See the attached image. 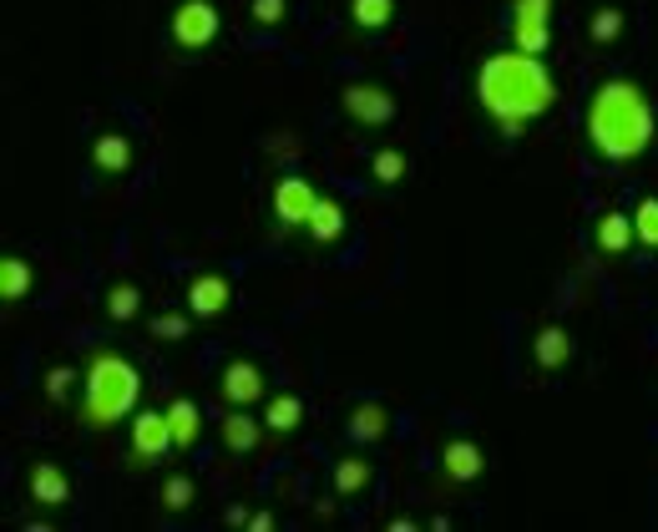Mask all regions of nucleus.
I'll return each instance as SVG.
<instances>
[{"mask_svg": "<svg viewBox=\"0 0 658 532\" xmlns=\"http://www.w3.org/2000/svg\"><path fill=\"white\" fill-rule=\"evenodd\" d=\"M477 102L502 127V137H522L526 122L557 102V82H552L547 61L532 51H491L477 66Z\"/></svg>", "mask_w": 658, "mask_h": 532, "instance_id": "nucleus-1", "label": "nucleus"}, {"mask_svg": "<svg viewBox=\"0 0 658 532\" xmlns=\"http://www.w3.org/2000/svg\"><path fill=\"white\" fill-rule=\"evenodd\" d=\"M587 143L608 163H634L654 143V102L638 82L613 76L587 102Z\"/></svg>", "mask_w": 658, "mask_h": 532, "instance_id": "nucleus-2", "label": "nucleus"}, {"mask_svg": "<svg viewBox=\"0 0 658 532\" xmlns=\"http://www.w3.org/2000/svg\"><path fill=\"white\" fill-rule=\"evenodd\" d=\"M137 396H143V375L127 355L102 351L92 355V365L82 371V411L86 426H117L137 411Z\"/></svg>", "mask_w": 658, "mask_h": 532, "instance_id": "nucleus-3", "label": "nucleus"}, {"mask_svg": "<svg viewBox=\"0 0 658 532\" xmlns=\"http://www.w3.org/2000/svg\"><path fill=\"white\" fill-rule=\"evenodd\" d=\"M552 6L557 0H512V46L516 51H542L552 46Z\"/></svg>", "mask_w": 658, "mask_h": 532, "instance_id": "nucleus-4", "label": "nucleus"}, {"mask_svg": "<svg viewBox=\"0 0 658 532\" xmlns=\"http://www.w3.org/2000/svg\"><path fill=\"white\" fill-rule=\"evenodd\" d=\"M218 6L213 0H182L178 11H173V41L182 51H203L218 41Z\"/></svg>", "mask_w": 658, "mask_h": 532, "instance_id": "nucleus-5", "label": "nucleus"}, {"mask_svg": "<svg viewBox=\"0 0 658 532\" xmlns=\"http://www.w3.org/2000/svg\"><path fill=\"white\" fill-rule=\"evenodd\" d=\"M173 447H178V441H173L168 406H163V411H132V467H147V461L168 457Z\"/></svg>", "mask_w": 658, "mask_h": 532, "instance_id": "nucleus-6", "label": "nucleus"}, {"mask_svg": "<svg viewBox=\"0 0 658 532\" xmlns=\"http://www.w3.org/2000/svg\"><path fill=\"white\" fill-rule=\"evenodd\" d=\"M340 107H345V117L359 122V127H385V122L395 117L390 86H380V82H349L345 97H340Z\"/></svg>", "mask_w": 658, "mask_h": 532, "instance_id": "nucleus-7", "label": "nucleus"}, {"mask_svg": "<svg viewBox=\"0 0 658 532\" xmlns=\"http://www.w3.org/2000/svg\"><path fill=\"white\" fill-rule=\"evenodd\" d=\"M314 204H320V194H314L310 178H279V188H274V218H279V223L304 229L310 213H314Z\"/></svg>", "mask_w": 658, "mask_h": 532, "instance_id": "nucleus-8", "label": "nucleus"}, {"mask_svg": "<svg viewBox=\"0 0 658 532\" xmlns=\"http://www.w3.org/2000/svg\"><path fill=\"white\" fill-rule=\"evenodd\" d=\"M228 304H233V284H228L223 274H198V279H188V310H192L198 320L223 315Z\"/></svg>", "mask_w": 658, "mask_h": 532, "instance_id": "nucleus-9", "label": "nucleus"}, {"mask_svg": "<svg viewBox=\"0 0 658 532\" xmlns=\"http://www.w3.org/2000/svg\"><path fill=\"white\" fill-rule=\"evenodd\" d=\"M218 386H223L228 406H253V400H263V390H269V386H263V371L253 361H228Z\"/></svg>", "mask_w": 658, "mask_h": 532, "instance_id": "nucleus-10", "label": "nucleus"}, {"mask_svg": "<svg viewBox=\"0 0 658 532\" xmlns=\"http://www.w3.org/2000/svg\"><path fill=\"white\" fill-rule=\"evenodd\" d=\"M441 472L451 477V482H477V477L487 472V451H481L477 441H467V436H456V441L441 447Z\"/></svg>", "mask_w": 658, "mask_h": 532, "instance_id": "nucleus-11", "label": "nucleus"}, {"mask_svg": "<svg viewBox=\"0 0 658 532\" xmlns=\"http://www.w3.org/2000/svg\"><path fill=\"white\" fill-rule=\"evenodd\" d=\"M31 497H36L41 508H66L72 502V477L61 472L56 461H36L31 467Z\"/></svg>", "mask_w": 658, "mask_h": 532, "instance_id": "nucleus-12", "label": "nucleus"}, {"mask_svg": "<svg viewBox=\"0 0 658 532\" xmlns=\"http://www.w3.org/2000/svg\"><path fill=\"white\" fill-rule=\"evenodd\" d=\"M263 416H249L243 406H233V411L223 416V447L228 451H239V457H249V451H259V441H263Z\"/></svg>", "mask_w": 658, "mask_h": 532, "instance_id": "nucleus-13", "label": "nucleus"}, {"mask_svg": "<svg viewBox=\"0 0 658 532\" xmlns=\"http://www.w3.org/2000/svg\"><path fill=\"white\" fill-rule=\"evenodd\" d=\"M593 239H598L603 254H628L638 243V229H634V213H618V208H608V213L598 218V229H593Z\"/></svg>", "mask_w": 658, "mask_h": 532, "instance_id": "nucleus-14", "label": "nucleus"}, {"mask_svg": "<svg viewBox=\"0 0 658 532\" xmlns=\"http://www.w3.org/2000/svg\"><path fill=\"white\" fill-rule=\"evenodd\" d=\"M532 361H537L542 371H563V365L573 361V335H567L563 325H542L537 340H532Z\"/></svg>", "mask_w": 658, "mask_h": 532, "instance_id": "nucleus-15", "label": "nucleus"}, {"mask_svg": "<svg viewBox=\"0 0 658 532\" xmlns=\"http://www.w3.org/2000/svg\"><path fill=\"white\" fill-rule=\"evenodd\" d=\"M31 290H36V269L25 264L21 254H6V259H0V300H6V304H21Z\"/></svg>", "mask_w": 658, "mask_h": 532, "instance_id": "nucleus-16", "label": "nucleus"}, {"mask_svg": "<svg viewBox=\"0 0 658 532\" xmlns=\"http://www.w3.org/2000/svg\"><path fill=\"white\" fill-rule=\"evenodd\" d=\"M349 436L355 441H380L385 431H390V411H385L380 400H359V406H349Z\"/></svg>", "mask_w": 658, "mask_h": 532, "instance_id": "nucleus-17", "label": "nucleus"}, {"mask_svg": "<svg viewBox=\"0 0 658 532\" xmlns=\"http://www.w3.org/2000/svg\"><path fill=\"white\" fill-rule=\"evenodd\" d=\"M92 163H96V173L117 178V173L132 168V143H127L122 133H102V137L92 143Z\"/></svg>", "mask_w": 658, "mask_h": 532, "instance_id": "nucleus-18", "label": "nucleus"}, {"mask_svg": "<svg viewBox=\"0 0 658 532\" xmlns=\"http://www.w3.org/2000/svg\"><path fill=\"white\" fill-rule=\"evenodd\" d=\"M304 229H310L314 243H335L340 233H345V208H340L335 198L320 194V204H314V213H310V223H304Z\"/></svg>", "mask_w": 658, "mask_h": 532, "instance_id": "nucleus-19", "label": "nucleus"}, {"mask_svg": "<svg viewBox=\"0 0 658 532\" xmlns=\"http://www.w3.org/2000/svg\"><path fill=\"white\" fill-rule=\"evenodd\" d=\"M300 421H304V400L294 396V390H284V396H269V411H263V426H269V431L289 436Z\"/></svg>", "mask_w": 658, "mask_h": 532, "instance_id": "nucleus-20", "label": "nucleus"}, {"mask_svg": "<svg viewBox=\"0 0 658 532\" xmlns=\"http://www.w3.org/2000/svg\"><path fill=\"white\" fill-rule=\"evenodd\" d=\"M168 421H173V441H178V447H192V441L203 436V411H198L188 396H178L168 406Z\"/></svg>", "mask_w": 658, "mask_h": 532, "instance_id": "nucleus-21", "label": "nucleus"}, {"mask_svg": "<svg viewBox=\"0 0 658 532\" xmlns=\"http://www.w3.org/2000/svg\"><path fill=\"white\" fill-rule=\"evenodd\" d=\"M349 21L359 31H385L395 21V0H349Z\"/></svg>", "mask_w": 658, "mask_h": 532, "instance_id": "nucleus-22", "label": "nucleus"}, {"mask_svg": "<svg viewBox=\"0 0 658 532\" xmlns=\"http://www.w3.org/2000/svg\"><path fill=\"white\" fill-rule=\"evenodd\" d=\"M370 461H365V457H345V461H340V467H335V492L340 497H355V492H365V487H370Z\"/></svg>", "mask_w": 658, "mask_h": 532, "instance_id": "nucleus-23", "label": "nucleus"}, {"mask_svg": "<svg viewBox=\"0 0 658 532\" xmlns=\"http://www.w3.org/2000/svg\"><path fill=\"white\" fill-rule=\"evenodd\" d=\"M370 178L380 182V188L406 182V153H400V147H380V153L370 158Z\"/></svg>", "mask_w": 658, "mask_h": 532, "instance_id": "nucleus-24", "label": "nucleus"}, {"mask_svg": "<svg viewBox=\"0 0 658 532\" xmlns=\"http://www.w3.org/2000/svg\"><path fill=\"white\" fill-rule=\"evenodd\" d=\"M137 310H143V290H137V284H127V279H122V284H112V290H107V320H132Z\"/></svg>", "mask_w": 658, "mask_h": 532, "instance_id": "nucleus-25", "label": "nucleus"}, {"mask_svg": "<svg viewBox=\"0 0 658 532\" xmlns=\"http://www.w3.org/2000/svg\"><path fill=\"white\" fill-rule=\"evenodd\" d=\"M192 320H198L192 310H168V315L153 320V340H168V345H178V340H188Z\"/></svg>", "mask_w": 658, "mask_h": 532, "instance_id": "nucleus-26", "label": "nucleus"}, {"mask_svg": "<svg viewBox=\"0 0 658 532\" xmlns=\"http://www.w3.org/2000/svg\"><path fill=\"white\" fill-rule=\"evenodd\" d=\"M587 36L598 41V46L618 41L623 36V11H618V6H603V11H593V21H587Z\"/></svg>", "mask_w": 658, "mask_h": 532, "instance_id": "nucleus-27", "label": "nucleus"}, {"mask_svg": "<svg viewBox=\"0 0 658 532\" xmlns=\"http://www.w3.org/2000/svg\"><path fill=\"white\" fill-rule=\"evenodd\" d=\"M634 229L644 249H658V198H638L634 204Z\"/></svg>", "mask_w": 658, "mask_h": 532, "instance_id": "nucleus-28", "label": "nucleus"}, {"mask_svg": "<svg viewBox=\"0 0 658 532\" xmlns=\"http://www.w3.org/2000/svg\"><path fill=\"white\" fill-rule=\"evenodd\" d=\"M192 497H198V487H192L182 472H173L168 482H163V508H168V512H188Z\"/></svg>", "mask_w": 658, "mask_h": 532, "instance_id": "nucleus-29", "label": "nucleus"}, {"mask_svg": "<svg viewBox=\"0 0 658 532\" xmlns=\"http://www.w3.org/2000/svg\"><path fill=\"white\" fill-rule=\"evenodd\" d=\"M76 380H82V375H76L72 365H51V371H46V400H66Z\"/></svg>", "mask_w": 658, "mask_h": 532, "instance_id": "nucleus-30", "label": "nucleus"}, {"mask_svg": "<svg viewBox=\"0 0 658 532\" xmlns=\"http://www.w3.org/2000/svg\"><path fill=\"white\" fill-rule=\"evenodd\" d=\"M284 15H289L284 0H253V21H259V25H279Z\"/></svg>", "mask_w": 658, "mask_h": 532, "instance_id": "nucleus-31", "label": "nucleus"}, {"mask_svg": "<svg viewBox=\"0 0 658 532\" xmlns=\"http://www.w3.org/2000/svg\"><path fill=\"white\" fill-rule=\"evenodd\" d=\"M249 528H259V532H269V528H274V512H253V518H249Z\"/></svg>", "mask_w": 658, "mask_h": 532, "instance_id": "nucleus-32", "label": "nucleus"}]
</instances>
